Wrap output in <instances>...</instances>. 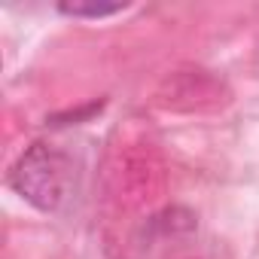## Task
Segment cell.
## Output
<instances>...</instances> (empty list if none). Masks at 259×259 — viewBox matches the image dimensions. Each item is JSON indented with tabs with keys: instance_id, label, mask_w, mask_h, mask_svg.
Returning <instances> with one entry per match:
<instances>
[{
	"instance_id": "cell-1",
	"label": "cell",
	"mask_w": 259,
	"mask_h": 259,
	"mask_svg": "<svg viewBox=\"0 0 259 259\" xmlns=\"http://www.w3.org/2000/svg\"><path fill=\"white\" fill-rule=\"evenodd\" d=\"M10 186L37 210L55 213L61 210L76 189V165L73 159L52 144H31L10 171Z\"/></svg>"
},
{
	"instance_id": "cell-2",
	"label": "cell",
	"mask_w": 259,
	"mask_h": 259,
	"mask_svg": "<svg viewBox=\"0 0 259 259\" xmlns=\"http://www.w3.org/2000/svg\"><path fill=\"white\" fill-rule=\"evenodd\" d=\"M58 10L73 19H107V16L128 10V4H61Z\"/></svg>"
}]
</instances>
